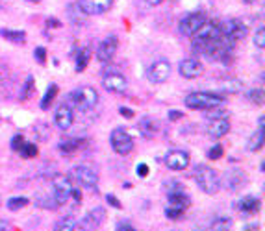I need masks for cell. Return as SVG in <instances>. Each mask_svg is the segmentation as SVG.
I'll list each match as a JSON object with an SVG mask.
<instances>
[{"label":"cell","mask_w":265,"mask_h":231,"mask_svg":"<svg viewBox=\"0 0 265 231\" xmlns=\"http://www.w3.org/2000/svg\"><path fill=\"white\" fill-rule=\"evenodd\" d=\"M28 202H30V200L26 198V196H11V198H8L6 206H8L9 211H19V209L28 206Z\"/></svg>","instance_id":"cell-30"},{"label":"cell","mask_w":265,"mask_h":231,"mask_svg":"<svg viewBox=\"0 0 265 231\" xmlns=\"http://www.w3.org/2000/svg\"><path fill=\"white\" fill-rule=\"evenodd\" d=\"M117 48H119V39L117 35H108L106 39H102V43L97 48V59L100 63H109L113 56H115Z\"/></svg>","instance_id":"cell-10"},{"label":"cell","mask_w":265,"mask_h":231,"mask_svg":"<svg viewBox=\"0 0 265 231\" xmlns=\"http://www.w3.org/2000/svg\"><path fill=\"white\" fill-rule=\"evenodd\" d=\"M123 231H135V230H133V228H130V226H126V228H125Z\"/></svg>","instance_id":"cell-48"},{"label":"cell","mask_w":265,"mask_h":231,"mask_svg":"<svg viewBox=\"0 0 265 231\" xmlns=\"http://www.w3.org/2000/svg\"><path fill=\"white\" fill-rule=\"evenodd\" d=\"M137 130L145 139H152L154 133H156V120L152 116H143V118H139Z\"/></svg>","instance_id":"cell-20"},{"label":"cell","mask_w":265,"mask_h":231,"mask_svg":"<svg viewBox=\"0 0 265 231\" xmlns=\"http://www.w3.org/2000/svg\"><path fill=\"white\" fill-rule=\"evenodd\" d=\"M191 157L186 150H173L165 156V165L171 168V170H184L189 166Z\"/></svg>","instance_id":"cell-12"},{"label":"cell","mask_w":265,"mask_h":231,"mask_svg":"<svg viewBox=\"0 0 265 231\" xmlns=\"http://www.w3.org/2000/svg\"><path fill=\"white\" fill-rule=\"evenodd\" d=\"M23 144H25V137H23V135H15V137L11 139V150H15V152H19Z\"/></svg>","instance_id":"cell-39"},{"label":"cell","mask_w":265,"mask_h":231,"mask_svg":"<svg viewBox=\"0 0 265 231\" xmlns=\"http://www.w3.org/2000/svg\"><path fill=\"white\" fill-rule=\"evenodd\" d=\"M254 45H256L260 50L265 48V30H264V26H260V28L256 30V33H254Z\"/></svg>","instance_id":"cell-36"},{"label":"cell","mask_w":265,"mask_h":231,"mask_svg":"<svg viewBox=\"0 0 265 231\" xmlns=\"http://www.w3.org/2000/svg\"><path fill=\"white\" fill-rule=\"evenodd\" d=\"M47 26H52V28H59L61 26V23H59L58 19H47Z\"/></svg>","instance_id":"cell-45"},{"label":"cell","mask_w":265,"mask_h":231,"mask_svg":"<svg viewBox=\"0 0 265 231\" xmlns=\"http://www.w3.org/2000/svg\"><path fill=\"white\" fill-rule=\"evenodd\" d=\"M75 174L80 185L87 187V189H97V185H99V174L95 172L93 168H89V166H76Z\"/></svg>","instance_id":"cell-15"},{"label":"cell","mask_w":265,"mask_h":231,"mask_svg":"<svg viewBox=\"0 0 265 231\" xmlns=\"http://www.w3.org/2000/svg\"><path fill=\"white\" fill-rule=\"evenodd\" d=\"M75 185L71 183L69 176L65 174H56L54 180H52V189H54V204L56 207L63 206L67 200H69V192Z\"/></svg>","instance_id":"cell-6"},{"label":"cell","mask_w":265,"mask_h":231,"mask_svg":"<svg viewBox=\"0 0 265 231\" xmlns=\"http://www.w3.org/2000/svg\"><path fill=\"white\" fill-rule=\"evenodd\" d=\"M37 144L35 142H26L25 140V144L21 146V150H19V154L25 157V159H33V157L37 156Z\"/></svg>","instance_id":"cell-31"},{"label":"cell","mask_w":265,"mask_h":231,"mask_svg":"<svg viewBox=\"0 0 265 231\" xmlns=\"http://www.w3.org/2000/svg\"><path fill=\"white\" fill-rule=\"evenodd\" d=\"M113 6V0H80L78 8L83 15H102Z\"/></svg>","instance_id":"cell-11"},{"label":"cell","mask_w":265,"mask_h":231,"mask_svg":"<svg viewBox=\"0 0 265 231\" xmlns=\"http://www.w3.org/2000/svg\"><path fill=\"white\" fill-rule=\"evenodd\" d=\"M0 35L11 43H25L26 41V33L23 32V30H9V28H4V30H0Z\"/></svg>","instance_id":"cell-27"},{"label":"cell","mask_w":265,"mask_h":231,"mask_svg":"<svg viewBox=\"0 0 265 231\" xmlns=\"http://www.w3.org/2000/svg\"><path fill=\"white\" fill-rule=\"evenodd\" d=\"M224 182H226V187L232 190H238L241 189L243 185H245V182H247V176L241 172V170H238V168H232L230 172L224 174Z\"/></svg>","instance_id":"cell-19"},{"label":"cell","mask_w":265,"mask_h":231,"mask_svg":"<svg viewBox=\"0 0 265 231\" xmlns=\"http://www.w3.org/2000/svg\"><path fill=\"white\" fill-rule=\"evenodd\" d=\"M73 120H75V113H73V109L69 104H61L58 109H56V115H54V122L58 126L59 130H69L71 126H73Z\"/></svg>","instance_id":"cell-16"},{"label":"cell","mask_w":265,"mask_h":231,"mask_svg":"<svg viewBox=\"0 0 265 231\" xmlns=\"http://www.w3.org/2000/svg\"><path fill=\"white\" fill-rule=\"evenodd\" d=\"M89 59H91V48H82L78 52V56H76V67L75 70L76 72H83L85 70V67L89 65Z\"/></svg>","instance_id":"cell-25"},{"label":"cell","mask_w":265,"mask_h":231,"mask_svg":"<svg viewBox=\"0 0 265 231\" xmlns=\"http://www.w3.org/2000/svg\"><path fill=\"white\" fill-rule=\"evenodd\" d=\"M180 118H184V113L182 111H169V120H180Z\"/></svg>","instance_id":"cell-43"},{"label":"cell","mask_w":265,"mask_h":231,"mask_svg":"<svg viewBox=\"0 0 265 231\" xmlns=\"http://www.w3.org/2000/svg\"><path fill=\"white\" fill-rule=\"evenodd\" d=\"M243 2H247V4H252V2H256V0H243Z\"/></svg>","instance_id":"cell-49"},{"label":"cell","mask_w":265,"mask_h":231,"mask_svg":"<svg viewBox=\"0 0 265 231\" xmlns=\"http://www.w3.org/2000/svg\"><path fill=\"white\" fill-rule=\"evenodd\" d=\"M206 21V17L202 11H195V13H189V15H186L180 21V24H178V32L186 35V37H191L193 33L197 32L200 28V24Z\"/></svg>","instance_id":"cell-9"},{"label":"cell","mask_w":265,"mask_h":231,"mask_svg":"<svg viewBox=\"0 0 265 231\" xmlns=\"http://www.w3.org/2000/svg\"><path fill=\"white\" fill-rule=\"evenodd\" d=\"M82 139H76V137H73V139H65V140H61L58 144V148L61 154H65V156H69V154H75L76 150L82 146Z\"/></svg>","instance_id":"cell-24"},{"label":"cell","mask_w":265,"mask_h":231,"mask_svg":"<svg viewBox=\"0 0 265 231\" xmlns=\"http://www.w3.org/2000/svg\"><path fill=\"white\" fill-rule=\"evenodd\" d=\"M241 213H247V215H254L258 213V209H260V200L254 198V196H245V198L239 200V204H238Z\"/></svg>","instance_id":"cell-22"},{"label":"cell","mask_w":265,"mask_h":231,"mask_svg":"<svg viewBox=\"0 0 265 231\" xmlns=\"http://www.w3.org/2000/svg\"><path fill=\"white\" fill-rule=\"evenodd\" d=\"M69 100L75 104L76 109L80 111H89L99 104V92L93 87H80L69 94Z\"/></svg>","instance_id":"cell-4"},{"label":"cell","mask_w":265,"mask_h":231,"mask_svg":"<svg viewBox=\"0 0 265 231\" xmlns=\"http://www.w3.org/2000/svg\"><path fill=\"white\" fill-rule=\"evenodd\" d=\"M221 35H224L230 41L238 43L247 37V26L243 24L239 19H228L221 24Z\"/></svg>","instance_id":"cell-7"},{"label":"cell","mask_w":265,"mask_h":231,"mask_svg":"<svg viewBox=\"0 0 265 231\" xmlns=\"http://www.w3.org/2000/svg\"><path fill=\"white\" fill-rule=\"evenodd\" d=\"M33 58L37 59V63L45 65V61H47V48L45 46H37V48L33 50Z\"/></svg>","instance_id":"cell-38"},{"label":"cell","mask_w":265,"mask_h":231,"mask_svg":"<svg viewBox=\"0 0 265 231\" xmlns=\"http://www.w3.org/2000/svg\"><path fill=\"white\" fill-rule=\"evenodd\" d=\"M106 202H108L111 207H115V209H121V207H123V204H121V202L117 200V196H113V194H108V196H106Z\"/></svg>","instance_id":"cell-41"},{"label":"cell","mask_w":265,"mask_h":231,"mask_svg":"<svg viewBox=\"0 0 265 231\" xmlns=\"http://www.w3.org/2000/svg\"><path fill=\"white\" fill-rule=\"evenodd\" d=\"M223 87H224V91H226V92H238V91H241V89H243V85H241L238 80H228Z\"/></svg>","instance_id":"cell-37"},{"label":"cell","mask_w":265,"mask_h":231,"mask_svg":"<svg viewBox=\"0 0 265 231\" xmlns=\"http://www.w3.org/2000/svg\"><path fill=\"white\" fill-rule=\"evenodd\" d=\"M147 76L150 83H165L171 76V63L167 59H158L149 67Z\"/></svg>","instance_id":"cell-8"},{"label":"cell","mask_w":265,"mask_h":231,"mask_svg":"<svg viewBox=\"0 0 265 231\" xmlns=\"http://www.w3.org/2000/svg\"><path fill=\"white\" fill-rule=\"evenodd\" d=\"M0 231H8V222L6 220H0Z\"/></svg>","instance_id":"cell-46"},{"label":"cell","mask_w":265,"mask_h":231,"mask_svg":"<svg viewBox=\"0 0 265 231\" xmlns=\"http://www.w3.org/2000/svg\"><path fill=\"white\" fill-rule=\"evenodd\" d=\"M195 182L199 185V189L202 192H206V194H217L219 190H221V178H219V174L213 170V168H210L206 165H199L195 168Z\"/></svg>","instance_id":"cell-2"},{"label":"cell","mask_w":265,"mask_h":231,"mask_svg":"<svg viewBox=\"0 0 265 231\" xmlns=\"http://www.w3.org/2000/svg\"><path fill=\"white\" fill-rule=\"evenodd\" d=\"M147 2H149L150 6H158V4H161L163 0H147Z\"/></svg>","instance_id":"cell-47"},{"label":"cell","mask_w":265,"mask_h":231,"mask_svg":"<svg viewBox=\"0 0 265 231\" xmlns=\"http://www.w3.org/2000/svg\"><path fill=\"white\" fill-rule=\"evenodd\" d=\"M119 113L123 116H126V118H133V111L130 108H119Z\"/></svg>","instance_id":"cell-44"},{"label":"cell","mask_w":265,"mask_h":231,"mask_svg":"<svg viewBox=\"0 0 265 231\" xmlns=\"http://www.w3.org/2000/svg\"><path fill=\"white\" fill-rule=\"evenodd\" d=\"M191 37H193V48L197 52H202V48L206 46L208 43L215 41V39L221 37V24L213 23V21H204L199 30Z\"/></svg>","instance_id":"cell-3"},{"label":"cell","mask_w":265,"mask_h":231,"mask_svg":"<svg viewBox=\"0 0 265 231\" xmlns=\"http://www.w3.org/2000/svg\"><path fill=\"white\" fill-rule=\"evenodd\" d=\"M102 85H104V89H106V91L121 94V92L126 91V87H128V82H126V78L123 74H119V72H109V74L104 76V80H102Z\"/></svg>","instance_id":"cell-14"},{"label":"cell","mask_w":265,"mask_h":231,"mask_svg":"<svg viewBox=\"0 0 265 231\" xmlns=\"http://www.w3.org/2000/svg\"><path fill=\"white\" fill-rule=\"evenodd\" d=\"M135 172H137L139 178H147V176H149V165H147V163H139Z\"/></svg>","instance_id":"cell-40"},{"label":"cell","mask_w":265,"mask_h":231,"mask_svg":"<svg viewBox=\"0 0 265 231\" xmlns=\"http://www.w3.org/2000/svg\"><path fill=\"white\" fill-rule=\"evenodd\" d=\"M202 70H204L202 63H200L199 59H193V58L182 59L180 65H178V72H180V76H184L186 80H195V78H199V76L202 74Z\"/></svg>","instance_id":"cell-13"},{"label":"cell","mask_w":265,"mask_h":231,"mask_svg":"<svg viewBox=\"0 0 265 231\" xmlns=\"http://www.w3.org/2000/svg\"><path fill=\"white\" fill-rule=\"evenodd\" d=\"M78 228V222L73 215L61 216L58 222L54 224V231H75Z\"/></svg>","instance_id":"cell-23"},{"label":"cell","mask_w":265,"mask_h":231,"mask_svg":"<svg viewBox=\"0 0 265 231\" xmlns=\"http://www.w3.org/2000/svg\"><path fill=\"white\" fill-rule=\"evenodd\" d=\"M169 206H176V207H182V209H187L189 206V196L182 192L180 189H174L169 190Z\"/></svg>","instance_id":"cell-21"},{"label":"cell","mask_w":265,"mask_h":231,"mask_svg":"<svg viewBox=\"0 0 265 231\" xmlns=\"http://www.w3.org/2000/svg\"><path fill=\"white\" fill-rule=\"evenodd\" d=\"M109 142H111V148L115 150V154H119V156H128L133 150L132 135L126 132L125 128H115L109 135Z\"/></svg>","instance_id":"cell-5"},{"label":"cell","mask_w":265,"mask_h":231,"mask_svg":"<svg viewBox=\"0 0 265 231\" xmlns=\"http://www.w3.org/2000/svg\"><path fill=\"white\" fill-rule=\"evenodd\" d=\"M26 2H35V4H37V2H41V0H26Z\"/></svg>","instance_id":"cell-50"},{"label":"cell","mask_w":265,"mask_h":231,"mask_svg":"<svg viewBox=\"0 0 265 231\" xmlns=\"http://www.w3.org/2000/svg\"><path fill=\"white\" fill-rule=\"evenodd\" d=\"M264 139H265L264 128H258V132L249 139V144H247L249 152H258V150L264 148Z\"/></svg>","instance_id":"cell-26"},{"label":"cell","mask_w":265,"mask_h":231,"mask_svg":"<svg viewBox=\"0 0 265 231\" xmlns=\"http://www.w3.org/2000/svg\"><path fill=\"white\" fill-rule=\"evenodd\" d=\"M226 98L221 96V94H215V92H208V91H197V92H189L186 98H184V104L186 108L195 109V111H208V109H217L221 108Z\"/></svg>","instance_id":"cell-1"},{"label":"cell","mask_w":265,"mask_h":231,"mask_svg":"<svg viewBox=\"0 0 265 231\" xmlns=\"http://www.w3.org/2000/svg\"><path fill=\"white\" fill-rule=\"evenodd\" d=\"M104 220H106V209L104 207H95L82 220V228L83 230H97V228L102 226Z\"/></svg>","instance_id":"cell-18"},{"label":"cell","mask_w":265,"mask_h":231,"mask_svg":"<svg viewBox=\"0 0 265 231\" xmlns=\"http://www.w3.org/2000/svg\"><path fill=\"white\" fill-rule=\"evenodd\" d=\"M224 154V148L221 144H215V146H212V148L208 150V159H212V161H217V159H221Z\"/></svg>","instance_id":"cell-35"},{"label":"cell","mask_w":265,"mask_h":231,"mask_svg":"<svg viewBox=\"0 0 265 231\" xmlns=\"http://www.w3.org/2000/svg\"><path fill=\"white\" fill-rule=\"evenodd\" d=\"M69 198H73L76 204H80V202H82V192L73 187V189H71V192H69Z\"/></svg>","instance_id":"cell-42"},{"label":"cell","mask_w":265,"mask_h":231,"mask_svg":"<svg viewBox=\"0 0 265 231\" xmlns=\"http://www.w3.org/2000/svg\"><path fill=\"white\" fill-rule=\"evenodd\" d=\"M33 76H28L26 78V82L25 85H23V89H21V94H19V98L21 100H28L30 96H32V92H33Z\"/></svg>","instance_id":"cell-33"},{"label":"cell","mask_w":265,"mask_h":231,"mask_svg":"<svg viewBox=\"0 0 265 231\" xmlns=\"http://www.w3.org/2000/svg\"><path fill=\"white\" fill-rule=\"evenodd\" d=\"M249 100L252 102V104H256V106H262L264 104V89H252V91H249Z\"/></svg>","instance_id":"cell-34"},{"label":"cell","mask_w":265,"mask_h":231,"mask_svg":"<svg viewBox=\"0 0 265 231\" xmlns=\"http://www.w3.org/2000/svg\"><path fill=\"white\" fill-rule=\"evenodd\" d=\"M232 218L228 216H219L212 222V230L213 231H230L232 230Z\"/></svg>","instance_id":"cell-29"},{"label":"cell","mask_w":265,"mask_h":231,"mask_svg":"<svg viewBox=\"0 0 265 231\" xmlns=\"http://www.w3.org/2000/svg\"><path fill=\"white\" fill-rule=\"evenodd\" d=\"M230 132V120L226 116H217L212 118V122L208 124V135L212 139H221L226 133Z\"/></svg>","instance_id":"cell-17"},{"label":"cell","mask_w":265,"mask_h":231,"mask_svg":"<svg viewBox=\"0 0 265 231\" xmlns=\"http://www.w3.org/2000/svg\"><path fill=\"white\" fill-rule=\"evenodd\" d=\"M58 91H59L58 85H56V83H50L49 89H47V92H45V96L41 98V109H45V111H47V109L50 108V104L54 102L56 94H58Z\"/></svg>","instance_id":"cell-28"},{"label":"cell","mask_w":265,"mask_h":231,"mask_svg":"<svg viewBox=\"0 0 265 231\" xmlns=\"http://www.w3.org/2000/svg\"><path fill=\"white\" fill-rule=\"evenodd\" d=\"M184 215H186V209H182V207H176V206L165 207V216L169 220H180Z\"/></svg>","instance_id":"cell-32"}]
</instances>
